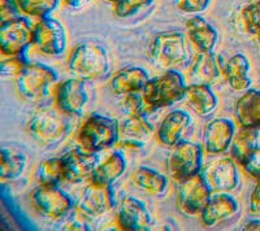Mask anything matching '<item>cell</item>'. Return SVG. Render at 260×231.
I'll return each mask as SVG.
<instances>
[{"label": "cell", "mask_w": 260, "mask_h": 231, "mask_svg": "<svg viewBox=\"0 0 260 231\" xmlns=\"http://www.w3.org/2000/svg\"><path fill=\"white\" fill-rule=\"evenodd\" d=\"M148 55L151 61L164 70L185 66L191 57L186 34L177 30L157 33L151 39Z\"/></svg>", "instance_id": "obj_1"}, {"label": "cell", "mask_w": 260, "mask_h": 231, "mask_svg": "<svg viewBox=\"0 0 260 231\" xmlns=\"http://www.w3.org/2000/svg\"><path fill=\"white\" fill-rule=\"evenodd\" d=\"M69 70L83 81L98 80L110 70V57L106 47L94 41H86L72 51L68 61Z\"/></svg>", "instance_id": "obj_2"}, {"label": "cell", "mask_w": 260, "mask_h": 231, "mask_svg": "<svg viewBox=\"0 0 260 231\" xmlns=\"http://www.w3.org/2000/svg\"><path fill=\"white\" fill-rule=\"evenodd\" d=\"M118 128L120 122L116 119L94 113L81 125L77 133V142L86 151L98 153L117 144Z\"/></svg>", "instance_id": "obj_3"}, {"label": "cell", "mask_w": 260, "mask_h": 231, "mask_svg": "<svg viewBox=\"0 0 260 231\" xmlns=\"http://www.w3.org/2000/svg\"><path fill=\"white\" fill-rule=\"evenodd\" d=\"M18 95L29 103H42L52 92L57 82L56 71L42 62H27L24 70L16 78Z\"/></svg>", "instance_id": "obj_4"}, {"label": "cell", "mask_w": 260, "mask_h": 231, "mask_svg": "<svg viewBox=\"0 0 260 231\" xmlns=\"http://www.w3.org/2000/svg\"><path fill=\"white\" fill-rule=\"evenodd\" d=\"M187 85L177 69H169L161 75L150 78L142 91V95L150 107L155 110L175 105L185 95Z\"/></svg>", "instance_id": "obj_5"}, {"label": "cell", "mask_w": 260, "mask_h": 231, "mask_svg": "<svg viewBox=\"0 0 260 231\" xmlns=\"http://www.w3.org/2000/svg\"><path fill=\"white\" fill-rule=\"evenodd\" d=\"M68 117L59 108H41L31 115L27 131L37 142L46 145H55L68 136L71 125Z\"/></svg>", "instance_id": "obj_6"}, {"label": "cell", "mask_w": 260, "mask_h": 231, "mask_svg": "<svg viewBox=\"0 0 260 231\" xmlns=\"http://www.w3.org/2000/svg\"><path fill=\"white\" fill-rule=\"evenodd\" d=\"M203 149L201 144L187 139L173 147L168 159V172L173 181L182 183L201 174L204 166Z\"/></svg>", "instance_id": "obj_7"}, {"label": "cell", "mask_w": 260, "mask_h": 231, "mask_svg": "<svg viewBox=\"0 0 260 231\" xmlns=\"http://www.w3.org/2000/svg\"><path fill=\"white\" fill-rule=\"evenodd\" d=\"M67 31L64 25L52 16L39 18L32 29V46L47 56H61L67 51Z\"/></svg>", "instance_id": "obj_8"}, {"label": "cell", "mask_w": 260, "mask_h": 231, "mask_svg": "<svg viewBox=\"0 0 260 231\" xmlns=\"http://www.w3.org/2000/svg\"><path fill=\"white\" fill-rule=\"evenodd\" d=\"M34 24L27 16L0 22V48L6 56H21L32 45Z\"/></svg>", "instance_id": "obj_9"}, {"label": "cell", "mask_w": 260, "mask_h": 231, "mask_svg": "<svg viewBox=\"0 0 260 231\" xmlns=\"http://www.w3.org/2000/svg\"><path fill=\"white\" fill-rule=\"evenodd\" d=\"M37 211L47 218L56 219L65 216L73 207V200L59 184L41 183L30 195Z\"/></svg>", "instance_id": "obj_10"}, {"label": "cell", "mask_w": 260, "mask_h": 231, "mask_svg": "<svg viewBox=\"0 0 260 231\" xmlns=\"http://www.w3.org/2000/svg\"><path fill=\"white\" fill-rule=\"evenodd\" d=\"M212 194L202 173L194 175L180 183L177 194L178 209L186 216H201Z\"/></svg>", "instance_id": "obj_11"}, {"label": "cell", "mask_w": 260, "mask_h": 231, "mask_svg": "<svg viewBox=\"0 0 260 231\" xmlns=\"http://www.w3.org/2000/svg\"><path fill=\"white\" fill-rule=\"evenodd\" d=\"M89 90L83 80L71 78L57 85L55 91L56 107L68 115H81L89 104Z\"/></svg>", "instance_id": "obj_12"}, {"label": "cell", "mask_w": 260, "mask_h": 231, "mask_svg": "<svg viewBox=\"0 0 260 231\" xmlns=\"http://www.w3.org/2000/svg\"><path fill=\"white\" fill-rule=\"evenodd\" d=\"M116 205L112 184L90 183L83 191L77 211L87 218H98L108 213Z\"/></svg>", "instance_id": "obj_13"}, {"label": "cell", "mask_w": 260, "mask_h": 231, "mask_svg": "<svg viewBox=\"0 0 260 231\" xmlns=\"http://www.w3.org/2000/svg\"><path fill=\"white\" fill-rule=\"evenodd\" d=\"M204 181L212 192H229L240 183V173L232 159H216L203 166Z\"/></svg>", "instance_id": "obj_14"}, {"label": "cell", "mask_w": 260, "mask_h": 231, "mask_svg": "<svg viewBox=\"0 0 260 231\" xmlns=\"http://www.w3.org/2000/svg\"><path fill=\"white\" fill-rule=\"evenodd\" d=\"M191 129L192 119L190 113L181 109L173 110L168 113L159 125L156 131L157 140L164 147L173 148L178 143L187 139Z\"/></svg>", "instance_id": "obj_15"}, {"label": "cell", "mask_w": 260, "mask_h": 231, "mask_svg": "<svg viewBox=\"0 0 260 231\" xmlns=\"http://www.w3.org/2000/svg\"><path fill=\"white\" fill-rule=\"evenodd\" d=\"M234 135H236V126L232 120L225 117L212 120L204 129V151L210 155L225 153L231 148Z\"/></svg>", "instance_id": "obj_16"}, {"label": "cell", "mask_w": 260, "mask_h": 231, "mask_svg": "<svg viewBox=\"0 0 260 231\" xmlns=\"http://www.w3.org/2000/svg\"><path fill=\"white\" fill-rule=\"evenodd\" d=\"M154 128L142 115H127L120 122L117 144L124 148L138 149L150 140Z\"/></svg>", "instance_id": "obj_17"}, {"label": "cell", "mask_w": 260, "mask_h": 231, "mask_svg": "<svg viewBox=\"0 0 260 231\" xmlns=\"http://www.w3.org/2000/svg\"><path fill=\"white\" fill-rule=\"evenodd\" d=\"M117 225L121 230L146 231L151 226V214L139 199L127 196L122 199L117 212Z\"/></svg>", "instance_id": "obj_18"}, {"label": "cell", "mask_w": 260, "mask_h": 231, "mask_svg": "<svg viewBox=\"0 0 260 231\" xmlns=\"http://www.w3.org/2000/svg\"><path fill=\"white\" fill-rule=\"evenodd\" d=\"M61 159L64 161L67 181L71 183H81L90 179L98 166L96 153L86 151L82 147L71 149Z\"/></svg>", "instance_id": "obj_19"}, {"label": "cell", "mask_w": 260, "mask_h": 231, "mask_svg": "<svg viewBox=\"0 0 260 231\" xmlns=\"http://www.w3.org/2000/svg\"><path fill=\"white\" fill-rule=\"evenodd\" d=\"M240 212V205L236 199L228 192H213L207 205L201 213L202 223L207 227L232 219Z\"/></svg>", "instance_id": "obj_20"}, {"label": "cell", "mask_w": 260, "mask_h": 231, "mask_svg": "<svg viewBox=\"0 0 260 231\" xmlns=\"http://www.w3.org/2000/svg\"><path fill=\"white\" fill-rule=\"evenodd\" d=\"M187 41L198 52H212L219 41V33L204 17L192 15L185 22Z\"/></svg>", "instance_id": "obj_21"}, {"label": "cell", "mask_w": 260, "mask_h": 231, "mask_svg": "<svg viewBox=\"0 0 260 231\" xmlns=\"http://www.w3.org/2000/svg\"><path fill=\"white\" fill-rule=\"evenodd\" d=\"M150 81L147 70L141 66H129L118 70L110 81L111 91L117 96L142 92Z\"/></svg>", "instance_id": "obj_22"}, {"label": "cell", "mask_w": 260, "mask_h": 231, "mask_svg": "<svg viewBox=\"0 0 260 231\" xmlns=\"http://www.w3.org/2000/svg\"><path fill=\"white\" fill-rule=\"evenodd\" d=\"M182 100L199 117H208L219 107V99L210 85L190 83L185 90Z\"/></svg>", "instance_id": "obj_23"}, {"label": "cell", "mask_w": 260, "mask_h": 231, "mask_svg": "<svg viewBox=\"0 0 260 231\" xmlns=\"http://www.w3.org/2000/svg\"><path fill=\"white\" fill-rule=\"evenodd\" d=\"M234 115L241 128L260 129V90H246L237 99Z\"/></svg>", "instance_id": "obj_24"}, {"label": "cell", "mask_w": 260, "mask_h": 231, "mask_svg": "<svg viewBox=\"0 0 260 231\" xmlns=\"http://www.w3.org/2000/svg\"><path fill=\"white\" fill-rule=\"evenodd\" d=\"M221 74L220 62L212 52H198L189 69V80L191 83L212 85Z\"/></svg>", "instance_id": "obj_25"}, {"label": "cell", "mask_w": 260, "mask_h": 231, "mask_svg": "<svg viewBox=\"0 0 260 231\" xmlns=\"http://www.w3.org/2000/svg\"><path fill=\"white\" fill-rule=\"evenodd\" d=\"M250 68V61L243 54H236L226 60L222 73L234 91H246L251 87V78L248 75Z\"/></svg>", "instance_id": "obj_26"}, {"label": "cell", "mask_w": 260, "mask_h": 231, "mask_svg": "<svg viewBox=\"0 0 260 231\" xmlns=\"http://www.w3.org/2000/svg\"><path fill=\"white\" fill-rule=\"evenodd\" d=\"M132 181L138 190L148 195L161 196L168 190V179L166 175L147 166H139L134 170Z\"/></svg>", "instance_id": "obj_27"}, {"label": "cell", "mask_w": 260, "mask_h": 231, "mask_svg": "<svg viewBox=\"0 0 260 231\" xmlns=\"http://www.w3.org/2000/svg\"><path fill=\"white\" fill-rule=\"evenodd\" d=\"M126 159L120 152H113L102 164H98L90 182L98 184H112L126 170Z\"/></svg>", "instance_id": "obj_28"}, {"label": "cell", "mask_w": 260, "mask_h": 231, "mask_svg": "<svg viewBox=\"0 0 260 231\" xmlns=\"http://www.w3.org/2000/svg\"><path fill=\"white\" fill-rule=\"evenodd\" d=\"M0 157H2L0 161L2 181H15L21 177L27 165V157L24 152L3 144Z\"/></svg>", "instance_id": "obj_29"}, {"label": "cell", "mask_w": 260, "mask_h": 231, "mask_svg": "<svg viewBox=\"0 0 260 231\" xmlns=\"http://www.w3.org/2000/svg\"><path fill=\"white\" fill-rule=\"evenodd\" d=\"M257 130L259 129L241 128V130L234 135V139L231 145V151L234 159L240 164L259 145V133H257Z\"/></svg>", "instance_id": "obj_30"}, {"label": "cell", "mask_w": 260, "mask_h": 231, "mask_svg": "<svg viewBox=\"0 0 260 231\" xmlns=\"http://www.w3.org/2000/svg\"><path fill=\"white\" fill-rule=\"evenodd\" d=\"M37 179L39 183L60 184L67 181L65 166L61 157L59 159H48L39 165L37 170Z\"/></svg>", "instance_id": "obj_31"}, {"label": "cell", "mask_w": 260, "mask_h": 231, "mask_svg": "<svg viewBox=\"0 0 260 231\" xmlns=\"http://www.w3.org/2000/svg\"><path fill=\"white\" fill-rule=\"evenodd\" d=\"M21 13L31 18H43L52 16L59 8L61 0H16Z\"/></svg>", "instance_id": "obj_32"}, {"label": "cell", "mask_w": 260, "mask_h": 231, "mask_svg": "<svg viewBox=\"0 0 260 231\" xmlns=\"http://www.w3.org/2000/svg\"><path fill=\"white\" fill-rule=\"evenodd\" d=\"M156 0H117L113 3V11L118 18L136 17L155 6Z\"/></svg>", "instance_id": "obj_33"}, {"label": "cell", "mask_w": 260, "mask_h": 231, "mask_svg": "<svg viewBox=\"0 0 260 231\" xmlns=\"http://www.w3.org/2000/svg\"><path fill=\"white\" fill-rule=\"evenodd\" d=\"M241 26L250 35L260 33V0L246 4L240 12Z\"/></svg>", "instance_id": "obj_34"}, {"label": "cell", "mask_w": 260, "mask_h": 231, "mask_svg": "<svg viewBox=\"0 0 260 231\" xmlns=\"http://www.w3.org/2000/svg\"><path fill=\"white\" fill-rule=\"evenodd\" d=\"M122 108H124L127 115H142V117H147V115L152 114L155 112L154 108L150 107L147 101L145 100L142 92H136V94H130V95L124 96Z\"/></svg>", "instance_id": "obj_35"}, {"label": "cell", "mask_w": 260, "mask_h": 231, "mask_svg": "<svg viewBox=\"0 0 260 231\" xmlns=\"http://www.w3.org/2000/svg\"><path fill=\"white\" fill-rule=\"evenodd\" d=\"M27 61L24 57L21 56H8V59H4L0 64V74L3 78H17L21 74V71L24 70L26 66Z\"/></svg>", "instance_id": "obj_36"}, {"label": "cell", "mask_w": 260, "mask_h": 231, "mask_svg": "<svg viewBox=\"0 0 260 231\" xmlns=\"http://www.w3.org/2000/svg\"><path fill=\"white\" fill-rule=\"evenodd\" d=\"M212 0H175V4L181 12L187 15H199L207 11Z\"/></svg>", "instance_id": "obj_37"}, {"label": "cell", "mask_w": 260, "mask_h": 231, "mask_svg": "<svg viewBox=\"0 0 260 231\" xmlns=\"http://www.w3.org/2000/svg\"><path fill=\"white\" fill-rule=\"evenodd\" d=\"M241 165L247 174L260 179V145H257L256 148L246 157Z\"/></svg>", "instance_id": "obj_38"}, {"label": "cell", "mask_w": 260, "mask_h": 231, "mask_svg": "<svg viewBox=\"0 0 260 231\" xmlns=\"http://www.w3.org/2000/svg\"><path fill=\"white\" fill-rule=\"evenodd\" d=\"M22 16L16 0H0V22Z\"/></svg>", "instance_id": "obj_39"}, {"label": "cell", "mask_w": 260, "mask_h": 231, "mask_svg": "<svg viewBox=\"0 0 260 231\" xmlns=\"http://www.w3.org/2000/svg\"><path fill=\"white\" fill-rule=\"evenodd\" d=\"M250 212L254 216L260 217V179L250 196Z\"/></svg>", "instance_id": "obj_40"}, {"label": "cell", "mask_w": 260, "mask_h": 231, "mask_svg": "<svg viewBox=\"0 0 260 231\" xmlns=\"http://www.w3.org/2000/svg\"><path fill=\"white\" fill-rule=\"evenodd\" d=\"M92 0H61V4L71 11H80L89 6Z\"/></svg>", "instance_id": "obj_41"}, {"label": "cell", "mask_w": 260, "mask_h": 231, "mask_svg": "<svg viewBox=\"0 0 260 231\" xmlns=\"http://www.w3.org/2000/svg\"><path fill=\"white\" fill-rule=\"evenodd\" d=\"M243 230L260 231V221H259V219H254V221H250V222H247L245 226H243Z\"/></svg>", "instance_id": "obj_42"}, {"label": "cell", "mask_w": 260, "mask_h": 231, "mask_svg": "<svg viewBox=\"0 0 260 231\" xmlns=\"http://www.w3.org/2000/svg\"><path fill=\"white\" fill-rule=\"evenodd\" d=\"M65 228H67V230H87V227H86L85 225H81V223L77 222L71 223V225H68Z\"/></svg>", "instance_id": "obj_43"}, {"label": "cell", "mask_w": 260, "mask_h": 231, "mask_svg": "<svg viewBox=\"0 0 260 231\" xmlns=\"http://www.w3.org/2000/svg\"><path fill=\"white\" fill-rule=\"evenodd\" d=\"M103 2H107V3H116L117 0H103Z\"/></svg>", "instance_id": "obj_44"}, {"label": "cell", "mask_w": 260, "mask_h": 231, "mask_svg": "<svg viewBox=\"0 0 260 231\" xmlns=\"http://www.w3.org/2000/svg\"><path fill=\"white\" fill-rule=\"evenodd\" d=\"M257 43H259V47H260V33L259 34H257Z\"/></svg>", "instance_id": "obj_45"}]
</instances>
